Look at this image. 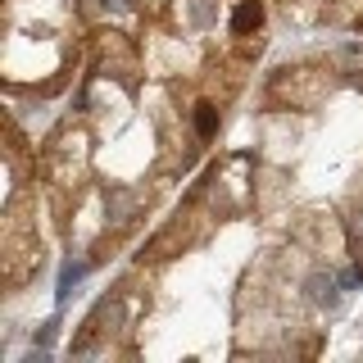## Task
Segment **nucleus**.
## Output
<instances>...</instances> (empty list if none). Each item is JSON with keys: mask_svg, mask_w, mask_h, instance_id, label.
<instances>
[{"mask_svg": "<svg viewBox=\"0 0 363 363\" xmlns=\"http://www.w3.org/2000/svg\"><path fill=\"white\" fill-rule=\"evenodd\" d=\"M82 277H87V264H73V259H68V264L59 268V282H55V300H59V304L68 300V291H73Z\"/></svg>", "mask_w": 363, "mask_h": 363, "instance_id": "f03ea898", "label": "nucleus"}, {"mask_svg": "<svg viewBox=\"0 0 363 363\" xmlns=\"http://www.w3.org/2000/svg\"><path fill=\"white\" fill-rule=\"evenodd\" d=\"M304 291H309V300L318 309H336V300H341V291H336V277H327V273H313L304 282Z\"/></svg>", "mask_w": 363, "mask_h": 363, "instance_id": "f257e3e1", "label": "nucleus"}, {"mask_svg": "<svg viewBox=\"0 0 363 363\" xmlns=\"http://www.w3.org/2000/svg\"><path fill=\"white\" fill-rule=\"evenodd\" d=\"M259 19H264V10H259L254 0H245L241 10H236V32H250V28H259Z\"/></svg>", "mask_w": 363, "mask_h": 363, "instance_id": "7ed1b4c3", "label": "nucleus"}, {"mask_svg": "<svg viewBox=\"0 0 363 363\" xmlns=\"http://www.w3.org/2000/svg\"><path fill=\"white\" fill-rule=\"evenodd\" d=\"M37 341H41V350H45V345H50V341H55V322H45V327L37 331Z\"/></svg>", "mask_w": 363, "mask_h": 363, "instance_id": "423d86ee", "label": "nucleus"}, {"mask_svg": "<svg viewBox=\"0 0 363 363\" xmlns=\"http://www.w3.org/2000/svg\"><path fill=\"white\" fill-rule=\"evenodd\" d=\"M191 23H196V28H214V23H218V10H214L209 0H196V5H191Z\"/></svg>", "mask_w": 363, "mask_h": 363, "instance_id": "20e7f679", "label": "nucleus"}, {"mask_svg": "<svg viewBox=\"0 0 363 363\" xmlns=\"http://www.w3.org/2000/svg\"><path fill=\"white\" fill-rule=\"evenodd\" d=\"M214 123H218L214 105H200V114H196V127H200V136H209V132H214Z\"/></svg>", "mask_w": 363, "mask_h": 363, "instance_id": "39448f33", "label": "nucleus"}]
</instances>
